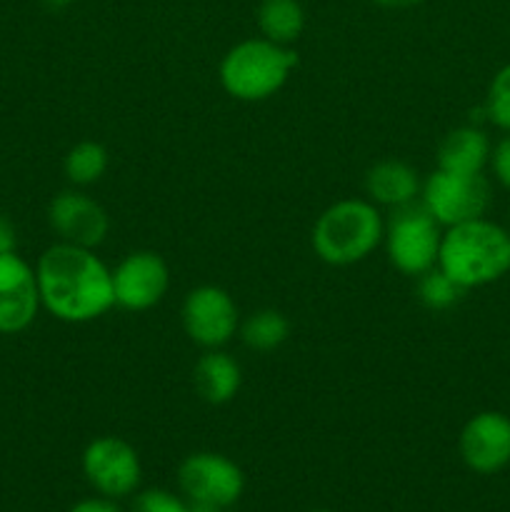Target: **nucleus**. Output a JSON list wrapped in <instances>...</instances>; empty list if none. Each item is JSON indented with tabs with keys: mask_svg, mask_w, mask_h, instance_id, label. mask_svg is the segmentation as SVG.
Segmentation results:
<instances>
[{
	"mask_svg": "<svg viewBox=\"0 0 510 512\" xmlns=\"http://www.w3.org/2000/svg\"><path fill=\"white\" fill-rule=\"evenodd\" d=\"M40 305L60 323L83 325L115 305L113 270L95 250L55 243L35 263Z\"/></svg>",
	"mask_w": 510,
	"mask_h": 512,
	"instance_id": "1",
	"label": "nucleus"
},
{
	"mask_svg": "<svg viewBox=\"0 0 510 512\" xmlns=\"http://www.w3.org/2000/svg\"><path fill=\"white\" fill-rule=\"evenodd\" d=\"M438 268L465 290L498 283L510 273V230L488 218L443 228Z\"/></svg>",
	"mask_w": 510,
	"mask_h": 512,
	"instance_id": "2",
	"label": "nucleus"
},
{
	"mask_svg": "<svg viewBox=\"0 0 510 512\" xmlns=\"http://www.w3.org/2000/svg\"><path fill=\"white\" fill-rule=\"evenodd\" d=\"M385 218L368 198H345L318 215L310 245L323 263L335 268L363 263L383 245Z\"/></svg>",
	"mask_w": 510,
	"mask_h": 512,
	"instance_id": "3",
	"label": "nucleus"
},
{
	"mask_svg": "<svg viewBox=\"0 0 510 512\" xmlns=\"http://www.w3.org/2000/svg\"><path fill=\"white\" fill-rule=\"evenodd\" d=\"M298 68V53L290 45L268 38H248L235 43L223 55L218 80L230 98L240 103H263L273 98Z\"/></svg>",
	"mask_w": 510,
	"mask_h": 512,
	"instance_id": "4",
	"label": "nucleus"
},
{
	"mask_svg": "<svg viewBox=\"0 0 510 512\" xmlns=\"http://www.w3.org/2000/svg\"><path fill=\"white\" fill-rule=\"evenodd\" d=\"M440 240H443V225L423 208L420 200L395 208L385 220V255L398 273L410 278H420L438 265Z\"/></svg>",
	"mask_w": 510,
	"mask_h": 512,
	"instance_id": "5",
	"label": "nucleus"
},
{
	"mask_svg": "<svg viewBox=\"0 0 510 512\" xmlns=\"http://www.w3.org/2000/svg\"><path fill=\"white\" fill-rule=\"evenodd\" d=\"M493 200L488 178L483 173L465 175L435 168L423 180L420 203L438 220L443 228L468 223V220L485 218Z\"/></svg>",
	"mask_w": 510,
	"mask_h": 512,
	"instance_id": "6",
	"label": "nucleus"
},
{
	"mask_svg": "<svg viewBox=\"0 0 510 512\" xmlns=\"http://www.w3.org/2000/svg\"><path fill=\"white\" fill-rule=\"evenodd\" d=\"M80 468L95 493L113 500L138 493L140 480H143L138 450L128 440L115 438V435L90 440L80 458Z\"/></svg>",
	"mask_w": 510,
	"mask_h": 512,
	"instance_id": "7",
	"label": "nucleus"
},
{
	"mask_svg": "<svg viewBox=\"0 0 510 512\" xmlns=\"http://www.w3.org/2000/svg\"><path fill=\"white\" fill-rule=\"evenodd\" d=\"M180 320L190 343L203 350H218L238 335L240 313L233 295L220 285H198L180 308Z\"/></svg>",
	"mask_w": 510,
	"mask_h": 512,
	"instance_id": "8",
	"label": "nucleus"
},
{
	"mask_svg": "<svg viewBox=\"0 0 510 512\" xmlns=\"http://www.w3.org/2000/svg\"><path fill=\"white\" fill-rule=\"evenodd\" d=\"M178 488L188 503L218 505L228 510L245 490V475L228 455L193 453L178 465Z\"/></svg>",
	"mask_w": 510,
	"mask_h": 512,
	"instance_id": "9",
	"label": "nucleus"
},
{
	"mask_svg": "<svg viewBox=\"0 0 510 512\" xmlns=\"http://www.w3.org/2000/svg\"><path fill=\"white\" fill-rule=\"evenodd\" d=\"M170 288V268L153 250L128 253L113 268L115 305L130 313H143L163 303Z\"/></svg>",
	"mask_w": 510,
	"mask_h": 512,
	"instance_id": "10",
	"label": "nucleus"
},
{
	"mask_svg": "<svg viewBox=\"0 0 510 512\" xmlns=\"http://www.w3.org/2000/svg\"><path fill=\"white\" fill-rule=\"evenodd\" d=\"M48 225L58 243L80 245L95 250L110 230L108 210L83 190H63L48 205Z\"/></svg>",
	"mask_w": 510,
	"mask_h": 512,
	"instance_id": "11",
	"label": "nucleus"
},
{
	"mask_svg": "<svg viewBox=\"0 0 510 512\" xmlns=\"http://www.w3.org/2000/svg\"><path fill=\"white\" fill-rule=\"evenodd\" d=\"M40 290L35 268L15 253L0 255V335H18L40 313Z\"/></svg>",
	"mask_w": 510,
	"mask_h": 512,
	"instance_id": "12",
	"label": "nucleus"
},
{
	"mask_svg": "<svg viewBox=\"0 0 510 512\" xmlns=\"http://www.w3.org/2000/svg\"><path fill=\"white\" fill-rule=\"evenodd\" d=\"M458 453L465 468L478 475H495L510 465V418L498 410H483L463 425Z\"/></svg>",
	"mask_w": 510,
	"mask_h": 512,
	"instance_id": "13",
	"label": "nucleus"
},
{
	"mask_svg": "<svg viewBox=\"0 0 510 512\" xmlns=\"http://www.w3.org/2000/svg\"><path fill=\"white\" fill-rule=\"evenodd\" d=\"M365 195L370 203L378 208H403V205L418 203L420 190H423V180H420L418 170L413 165L403 163V160H380L373 168H368L363 180Z\"/></svg>",
	"mask_w": 510,
	"mask_h": 512,
	"instance_id": "14",
	"label": "nucleus"
},
{
	"mask_svg": "<svg viewBox=\"0 0 510 512\" xmlns=\"http://www.w3.org/2000/svg\"><path fill=\"white\" fill-rule=\"evenodd\" d=\"M193 385L205 403L225 405L238 395L243 385V370L238 360L223 348L205 350L193 368Z\"/></svg>",
	"mask_w": 510,
	"mask_h": 512,
	"instance_id": "15",
	"label": "nucleus"
},
{
	"mask_svg": "<svg viewBox=\"0 0 510 512\" xmlns=\"http://www.w3.org/2000/svg\"><path fill=\"white\" fill-rule=\"evenodd\" d=\"M490 153H493V143L485 130L475 128V125H463V128L450 130L440 140L438 168L465 175L483 173L490 163Z\"/></svg>",
	"mask_w": 510,
	"mask_h": 512,
	"instance_id": "16",
	"label": "nucleus"
},
{
	"mask_svg": "<svg viewBox=\"0 0 510 512\" xmlns=\"http://www.w3.org/2000/svg\"><path fill=\"white\" fill-rule=\"evenodd\" d=\"M258 30L278 45H293L305 30V10L300 0H260Z\"/></svg>",
	"mask_w": 510,
	"mask_h": 512,
	"instance_id": "17",
	"label": "nucleus"
},
{
	"mask_svg": "<svg viewBox=\"0 0 510 512\" xmlns=\"http://www.w3.org/2000/svg\"><path fill=\"white\" fill-rule=\"evenodd\" d=\"M238 335L245 348L255 350V353H273L290 338V323L280 310L263 308L250 313L240 323Z\"/></svg>",
	"mask_w": 510,
	"mask_h": 512,
	"instance_id": "18",
	"label": "nucleus"
},
{
	"mask_svg": "<svg viewBox=\"0 0 510 512\" xmlns=\"http://www.w3.org/2000/svg\"><path fill=\"white\" fill-rule=\"evenodd\" d=\"M63 173L75 188H88L103 180L108 173V150L95 140H80L65 153Z\"/></svg>",
	"mask_w": 510,
	"mask_h": 512,
	"instance_id": "19",
	"label": "nucleus"
},
{
	"mask_svg": "<svg viewBox=\"0 0 510 512\" xmlns=\"http://www.w3.org/2000/svg\"><path fill=\"white\" fill-rule=\"evenodd\" d=\"M468 293L465 288H460L453 278L443 273V270L435 265L428 273H423L418 278V300L433 313H443V310L455 308V305L463 300V295Z\"/></svg>",
	"mask_w": 510,
	"mask_h": 512,
	"instance_id": "20",
	"label": "nucleus"
},
{
	"mask_svg": "<svg viewBox=\"0 0 510 512\" xmlns=\"http://www.w3.org/2000/svg\"><path fill=\"white\" fill-rule=\"evenodd\" d=\"M485 115L495 128L510 133V63L493 75L485 95Z\"/></svg>",
	"mask_w": 510,
	"mask_h": 512,
	"instance_id": "21",
	"label": "nucleus"
},
{
	"mask_svg": "<svg viewBox=\"0 0 510 512\" xmlns=\"http://www.w3.org/2000/svg\"><path fill=\"white\" fill-rule=\"evenodd\" d=\"M128 512H190V503L163 488H148L135 493Z\"/></svg>",
	"mask_w": 510,
	"mask_h": 512,
	"instance_id": "22",
	"label": "nucleus"
},
{
	"mask_svg": "<svg viewBox=\"0 0 510 512\" xmlns=\"http://www.w3.org/2000/svg\"><path fill=\"white\" fill-rule=\"evenodd\" d=\"M488 165L490 170H493L495 180H498L505 190H510V133H505L503 138L493 145Z\"/></svg>",
	"mask_w": 510,
	"mask_h": 512,
	"instance_id": "23",
	"label": "nucleus"
},
{
	"mask_svg": "<svg viewBox=\"0 0 510 512\" xmlns=\"http://www.w3.org/2000/svg\"><path fill=\"white\" fill-rule=\"evenodd\" d=\"M68 512H123L118 500L105 498V495H93V498H83L73 505Z\"/></svg>",
	"mask_w": 510,
	"mask_h": 512,
	"instance_id": "24",
	"label": "nucleus"
},
{
	"mask_svg": "<svg viewBox=\"0 0 510 512\" xmlns=\"http://www.w3.org/2000/svg\"><path fill=\"white\" fill-rule=\"evenodd\" d=\"M18 250V230L8 215L0 213V255Z\"/></svg>",
	"mask_w": 510,
	"mask_h": 512,
	"instance_id": "25",
	"label": "nucleus"
},
{
	"mask_svg": "<svg viewBox=\"0 0 510 512\" xmlns=\"http://www.w3.org/2000/svg\"><path fill=\"white\" fill-rule=\"evenodd\" d=\"M373 3L383 5V8H415V5H423L425 0H373Z\"/></svg>",
	"mask_w": 510,
	"mask_h": 512,
	"instance_id": "26",
	"label": "nucleus"
},
{
	"mask_svg": "<svg viewBox=\"0 0 510 512\" xmlns=\"http://www.w3.org/2000/svg\"><path fill=\"white\" fill-rule=\"evenodd\" d=\"M75 0H43V5L48 10H53V13H58V10H65V8H70V5H73Z\"/></svg>",
	"mask_w": 510,
	"mask_h": 512,
	"instance_id": "27",
	"label": "nucleus"
},
{
	"mask_svg": "<svg viewBox=\"0 0 510 512\" xmlns=\"http://www.w3.org/2000/svg\"><path fill=\"white\" fill-rule=\"evenodd\" d=\"M190 512H225L218 505H205V503H190Z\"/></svg>",
	"mask_w": 510,
	"mask_h": 512,
	"instance_id": "28",
	"label": "nucleus"
},
{
	"mask_svg": "<svg viewBox=\"0 0 510 512\" xmlns=\"http://www.w3.org/2000/svg\"><path fill=\"white\" fill-rule=\"evenodd\" d=\"M308 512H333V510H308Z\"/></svg>",
	"mask_w": 510,
	"mask_h": 512,
	"instance_id": "29",
	"label": "nucleus"
},
{
	"mask_svg": "<svg viewBox=\"0 0 510 512\" xmlns=\"http://www.w3.org/2000/svg\"><path fill=\"white\" fill-rule=\"evenodd\" d=\"M508 230H510V228H508Z\"/></svg>",
	"mask_w": 510,
	"mask_h": 512,
	"instance_id": "30",
	"label": "nucleus"
}]
</instances>
